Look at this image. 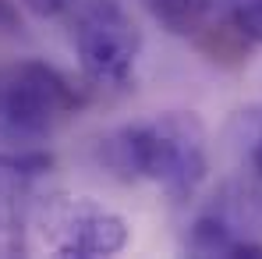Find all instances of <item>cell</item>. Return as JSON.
Returning a JSON list of instances; mask_svg holds the SVG:
<instances>
[{"label": "cell", "instance_id": "obj_1", "mask_svg": "<svg viewBox=\"0 0 262 259\" xmlns=\"http://www.w3.org/2000/svg\"><path fill=\"white\" fill-rule=\"evenodd\" d=\"M103 153L117 171L152 181L174 199H191L209 174L206 128L191 110H167L124 125L106 138Z\"/></svg>", "mask_w": 262, "mask_h": 259}, {"label": "cell", "instance_id": "obj_2", "mask_svg": "<svg viewBox=\"0 0 262 259\" xmlns=\"http://www.w3.org/2000/svg\"><path fill=\"white\" fill-rule=\"evenodd\" d=\"M85 96L46 61H14L0 68V135L11 142H43L68 125Z\"/></svg>", "mask_w": 262, "mask_h": 259}, {"label": "cell", "instance_id": "obj_3", "mask_svg": "<svg viewBox=\"0 0 262 259\" xmlns=\"http://www.w3.org/2000/svg\"><path fill=\"white\" fill-rule=\"evenodd\" d=\"M32 227L46 249L64 259L117 256L131 242V224L92 195H46L32 203Z\"/></svg>", "mask_w": 262, "mask_h": 259}, {"label": "cell", "instance_id": "obj_4", "mask_svg": "<svg viewBox=\"0 0 262 259\" xmlns=\"http://www.w3.org/2000/svg\"><path fill=\"white\" fill-rule=\"evenodd\" d=\"M71 43L89 82L103 89H124L135 78L142 32L121 0H85L75 11Z\"/></svg>", "mask_w": 262, "mask_h": 259}, {"label": "cell", "instance_id": "obj_5", "mask_svg": "<svg viewBox=\"0 0 262 259\" xmlns=\"http://www.w3.org/2000/svg\"><path fill=\"white\" fill-rule=\"evenodd\" d=\"M50 153H0V259L25 256L32 231V181L50 171Z\"/></svg>", "mask_w": 262, "mask_h": 259}, {"label": "cell", "instance_id": "obj_6", "mask_svg": "<svg viewBox=\"0 0 262 259\" xmlns=\"http://www.w3.org/2000/svg\"><path fill=\"white\" fill-rule=\"evenodd\" d=\"M188 245L199 256H262V245L241 234V220L223 203L195 216L188 231Z\"/></svg>", "mask_w": 262, "mask_h": 259}, {"label": "cell", "instance_id": "obj_7", "mask_svg": "<svg viewBox=\"0 0 262 259\" xmlns=\"http://www.w3.org/2000/svg\"><path fill=\"white\" fill-rule=\"evenodd\" d=\"M142 7L174 36L199 39L213 25V0H142Z\"/></svg>", "mask_w": 262, "mask_h": 259}, {"label": "cell", "instance_id": "obj_8", "mask_svg": "<svg viewBox=\"0 0 262 259\" xmlns=\"http://www.w3.org/2000/svg\"><path fill=\"white\" fill-rule=\"evenodd\" d=\"M213 4L241 39L262 43V0H213Z\"/></svg>", "mask_w": 262, "mask_h": 259}, {"label": "cell", "instance_id": "obj_9", "mask_svg": "<svg viewBox=\"0 0 262 259\" xmlns=\"http://www.w3.org/2000/svg\"><path fill=\"white\" fill-rule=\"evenodd\" d=\"M25 32L18 0H0V39H18Z\"/></svg>", "mask_w": 262, "mask_h": 259}, {"label": "cell", "instance_id": "obj_10", "mask_svg": "<svg viewBox=\"0 0 262 259\" xmlns=\"http://www.w3.org/2000/svg\"><path fill=\"white\" fill-rule=\"evenodd\" d=\"M32 14H39V18H53V14H60L71 0H21Z\"/></svg>", "mask_w": 262, "mask_h": 259}, {"label": "cell", "instance_id": "obj_11", "mask_svg": "<svg viewBox=\"0 0 262 259\" xmlns=\"http://www.w3.org/2000/svg\"><path fill=\"white\" fill-rule=\"evenodd\" d=\"M252 160H255V171L262 174V131H259V138H255V149H252Z\"/></svg>", "mask_w": 262, "mask_h": 259}]
</instances>
